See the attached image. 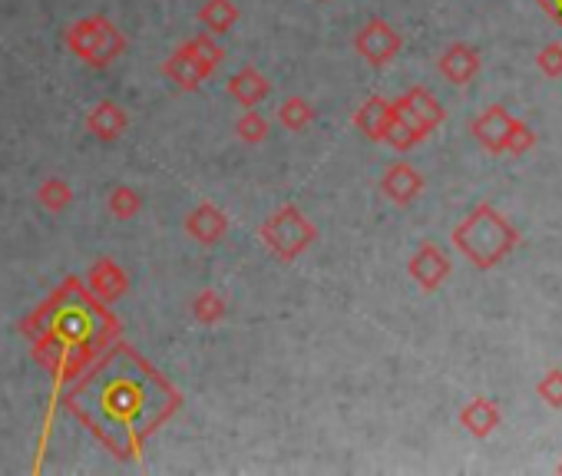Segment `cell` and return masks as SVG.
<instances>
[{"mask_svg":"<svg viewBox=\"0 0 562 476\" xmlns=\"http://www.w3.org/2000/svg\"><path fill=\"white\" fill-rule=\"evenodd\" d=\"M235 133H238V139H242V142L259 146V142L268 139V120L252 107V110H246L242 116L235 120Z\"/></svg>","mask_w":562,"mask_h":476,"instance_id":"cell-22","label":"cell"},{"mask_svg":"<svg viewBox=\"0 0 562 476\" xmlns=\"http://www.w3.org/2000/svg\"><path fill=\"white\" fill-rule=\"evenodd\" d=\"M163 73L173 79L176 87H183V90H199L205 79L212 76L186 47H176L173 53H170V60L163 63Z\"/></svg>","mask_w":562,"mask_h":476,"instance_id":"cell-11","label":"cell"},{"mask_svg":"<svg viewBox=\"0 0 562 476\" xmlns=\"http://www.w3.org/2000/svg\"><path fill=\"white\" fill-rule=\"evenodd\" d=\"M199 24L218 37V34H228L235 24H238V8L232 4V0H205V4L199 8Z\"/></svg>","mask_w":562,"mask_h":476,"instance_id":"cell-17","label":"cell"},{"mask_svg":"<svg viewBox=\"0 0 562 476\" xmlns=\"http://www.w3.org/2000/svg\"><path fill=\"white\" fill-rule=\"evenodd\" d=\"M183 47H186V50H189V53H192L205 70H209V73H215V66H218V63H222V57H225V50L215 43V37H212L209 30L196 34V37H192V40H186Z\"/></svg>","mask_w":562,"mask_h":476,"instance_id":"cell-20","label":"cell"},{"mask_svg":"<svg viewBox=\"0 0 562 476\" xmlns=\"http://www.w3.org/2000/svg\"><path fill=\"white\" fill-rule=\"evenodd\" d=\"M37 199H40V205H43L47 212L60 215V212H66V209H70V202H73V189H70V183H63V179H47V183L37 189Z\"/></svg>","mask_w":562,"mask_h":476,"instance_id":"cell-21","label":"cell"},{"mask_svg":"<svg viewBox=\"0 0 562 476\" xmlns=\"http://www.w3.org/2000/svg\"><path fill=\"white\" fill-rule=\"evenodd\" d=\"M186 231L196 238L199 246H218L222 238L228 235V215L218 205L202 202L186 215Z\"/></svg>","mask_w":562,"mask_h":476,"instance_id":"cell-7","label":"cell"},{"mask_svg":"<svg viewBox=\"0 0 562 476\" xmlns=\"http://www.w3.org/2000/svg\"><path fill=\"white\" fill-rule=\"evenodd\" d=\"M228 314V304H225V298L218 295V291H199L196 298H192V317L199 325H218L222 317Z\"/></svg>","mask_w":562,"mask_h":476,"instance_id":"cell-18","label":"cell"},{"mask_svg":"<svg viewBox=\"0 0 562 476\" xmlns=\"http://www.w3.org/2000/svg\"><path fill=\"white\" fill-rule=\"evenodd\" d=\"M536 63H539V70H542L546 76H562V47H559V43L542 47Z\"/></svg>","mask_w":562,"mask_h":476,"instance_id":"cell-27","label":"cell"},{"mask_svg":"<svg viewBox=\"0 0 562 476\" xmlns=\"http://www.w3.org/2000/svg\"><path fill=\"white\" fill-rule=\"evenodd\" d=\"M536 393L549 408H562V371H549L539 384H536Z\"/></svg>","mask_w":562,"mask_h":476,"instance_id":"cell-26","label":"cell"},{"mask_svg":"<svg viewBox=\"0 0 562 476\" xmlns=\"http://www.w3.org/2000/svg\"><path fill=\"white\" fill-rule=\"evenodd\" d=\"M394 113L404 120L421 139L430 136L444 123V107L427 90H421V87H414V90H408L400 100H394Z\"/></svg>","mask_w":562,"mask_h":476,"instance_id":"cell-5","label":"cell"},{"mask_svg":"<svg viewBox=\"0 0 562 476\" xmlns=\"http://www.w3.org/2000/svg\"><path fill=\"white\" fill-rule=\"evenodd\" d=\"M384 142H390L397 152H408V149H414V146L421 142V136L394 113V120H390V126H387V133H384Z\"/></svg>","mask_w":562,"mask_h":476,"instance_id":"cell-24","label":"cell"},{"mask_svg":"<svg viewBox=\"0 0 562 476\" xmlns=\"http://www.w3.org/2000/svg\"><path fill=\"white\" fill-rule=\"evenodd\" d=\"M390 120H394V103L384 100V97L364 100L361 110L354 113V126H358L367 139H374V142H384V133H387Z\"/></svg>","mask_w":562,"mask_h":476,"instance_id":"cell-15","label":"cell"},{"mask_svg":"<svg viewBox=\"0 0 562 476\" xmlns=\"http://www.w3.org/2000/svg\"><path fill=\"white\" fill-rule=\"evenodd\" d=\"M460 424L473 434V437H490L497 427H500V408L494 401H487V397H476V401H470L463 411H460Z\"/></svg>","mask_w":562,"mask_h":476,"instance_id":"cell-16","label":"cell"},{"mask_svg":"<svg viewBox=\"0 0 562 476\" xmlns=\"http://www.w3.org/2000/svg\"><path fill=\"white\" fill-rule=\"evenodd\" d=\"M510 126H513V116L503 107H487L473 120V136H476V142H484L490 152H503Z\"/></svg>","mask_w":562,"mask_h":476,"instance_id":"cell-12","label":"cell"},{"mask_svg":"<svg viewBox=\"0 0 562 476\" xmlns=\"http://www.w3.org/2000/svg\"><path fill=\"white\" fill-rule=\"evenodd\" d=\"M66 47L87 66L103 70L126 53V37L120 34V27L110 17L97 14V17H87V21H79L66 30Z\"/></svg>","mask_w":562,"mask_h":476,"instance_id":"cell-2","label":"cell"},{"mask_svg":"<svg viewBox=\"0 0 562 476\" xmlns=\"http://www.w3.org/2000/svg\"><path fill=\"white\" fill-rule=\"evenodd\" d=\"M87 129L97 136V139H103V142H110V139H120L126 129H129V116H126V110L120 107V103H110V100H103V103H97L90 113H87Z\"/></svg>","mask_w":562,"mask_h":476,"instance_id":"cell-14","label":"cell"},{"mask_svg":"<svg viewBox=\"0 0 562 476\" xmlns=\"http://www.w3.org/2000/svg\"><path fill=\"white\" fill-rule=\"evenodd\" d=\"M520 242L516 228L494 209V205H476L457 228H453V246L463 252L466 262L476 268H494L503 262L513 246Z\"/></svg>","mask_w":562,"mask_h":476,"instance_id":"cell-1","label":"cell"},{"mask_svg":"<svg viewBox=\"0 0 562 476\" xmlns=\"http://www.w3.org/2000/svg\"><path fill=\"white\" fill-rule=\"evenodd\" d=\"M437 66H440V73L450 79V84L463 87V84H470V79L479 73V53L470 43H450L444 50V57H440Z\"/></svg>","mask_w":562,"mask_h":476,"instance_id":"cell-13","label":"cell"},{"mask_svg":"<svg viewBox=\"0 0 562 476\" xmlns=\"http://www.w3.org/2000/svg\"><path fill=\"white\" fill-rule=\"evenodd\" d=\"M380 189H384V196H387L390 202H397V205H411V202L421 196V189H424V176H421L411 163H394V166L384 173Z\"/></svg>","mask_w":562,"mask_h":476,"instance_id":"cell-9","label":"cell"},{"mask_svg":"<svg viewBox=\"0 0 562 476\" xmlns=\"http://www.w3.org/2000/svg\"><path fill=\"white\" fill-rule=\"evenodd\" d=\"M408 272H411V278H414L424 291H437V288L447 281V275H450V262H447V255H444L434 242H424V246L414 252Z\"/></svg>","mask_w":562,"mask_h":476,"instance_id":"cell-6","label":"cell"},{"mask_svg":"<svg viewBox=\"0 0 562 476\" xmlns=\"http://www.w3.org/2000/svg\"><path fill=\"white\" fill-rule=\"evenodd\" d=\"M400 47H404V40H400V34H397L387 21H380V17L367 21V24L358 30V37H354V50H358L371 66H387V63L400 53Z\"/></svg>","mask_w":562,"mask_h":476,"instance_id":"cell-4","label":"cell"},{"mask_svg":"<svg viewBox=\"0 0 562 476\" xmlns=\"http://www.w3.org/2000/svg\"><path fill=\"white\" fill-rule=\"evenodd\" d=\"M268 93H272V84H268V79L255 66H242V70H235L228 76V97L238 107H242V110L259 107L262 100H268Z\"/></svg>","mask_w":562,"mask_h":476,"instance_id":"cell-8","label":"cell"},{"mask_svg":"<svg viewBox=\"0 0 562 476\" xmlns=\"http://www.w3.org/2000/svg\"><path fill=\"white\" fill-rule=\"evenodd\" d=\"M559 473H562V466H559Z\"/></svg>","mask_w":562,"mask_h":476,"instance_id":"cell-29","label":"cell"},{"mask_svg":"<svg viewBox=\"0 0 562 476\" xmlns=\"http://www.w3.org/2000/svg\"><path fill=\"white\" fill-rule=\"evenodd\" d=\"M278 120H282L285 129L301 133V129H308V126L314 123V107H311L304 97H288V100L282 103V110H278Z\"/></svg>","mask_w":562,"mask_h":476,"instance_id":"cell-19","label":"cell"},{"mask_svg":"<svg viewBox=\"0 0 562 476\" xmlns=\"http://www.w3.org/2000/svg\"><path fill=\"white\" fill-rule=\"evenodd\" d=\"M107 205H110V212H113L120 222H126V218H136V215H139L142 199H139V192H136V189H129V186H116V189L110 192Z\"/></svg>","mask_w":562,"mask_h":476,"instance_id":"cell-23","label":"cell"},{"mask_svg":"<svg viewBox=\"0 0 562 476\" xmlns=\"http://www.w3.org/2000/svg\"><path fill=\"white\" fill-rule=\"evenodd\" d=\"M533 142H536L533 129H529L526 123H516V120H513V126H510V133H507V142H503V152L520 155V152H529Z\"/></svg>","mask_w":562,"mask_h":476,"instance_id":"cell-25","label":"cell"},{"mask_svg":"<svg viewBox=\"0 0 562 476\" xmlns=\"http://www.w3.org/2000/svg\"><path fill=\"white\" fill-rule=\"evenodd\" d=\"M87 285L100 301H120L129 291V278L126 272L113 262V259H97L87 272Z\"/></svg>","mask_w":562,"mask_h":476,"instance_id":"cell-10","label":"cell"},{"mask_svg":"<svg viewBox=\"0 0 562 476\" xmlns=\"http://www.w3.org/2000/svg\"><path fill=\"white\" fill-rule=\"evenodd\" d=\"M539 8H542V11H549V14L562 24V0H539Z\"/></svg>","mask_w":562,"mask_h":476,"instance_id":"cell-28","label":"cell"},{"mask_svg":"<svg viewBox=\"0 0 562 476\" xmlns=\"http://www.w3.org/2000/svg\"><path fill=\"white\" fill-rule=\"evenodd\" d=\"M317 238V228L304 218L301 209L295 205H282L278 212H272L262 222V242L272 249V255L278 262H295L301 259Z\"/></svg>","mask_w":562,"mask_h":476,"instance_id":"cell-3","label":"cell"}]
</instances>
